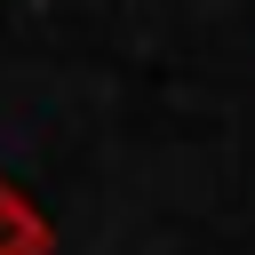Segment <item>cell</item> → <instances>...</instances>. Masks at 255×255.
<instances>
[{"label":"cell","mask_w":255,"mask_h":255,"mask_svg":"<svg viewBox=\"0 0 255 255\" xmlns=\"http://www.w3.org/2000/svg\"><path fill=\"white\" fill-rule=\"evenodd\" d=\"M0 255H48V223L0 183Z\"/></svg>","instance_id":"cell-1"}]
</instances>
